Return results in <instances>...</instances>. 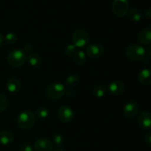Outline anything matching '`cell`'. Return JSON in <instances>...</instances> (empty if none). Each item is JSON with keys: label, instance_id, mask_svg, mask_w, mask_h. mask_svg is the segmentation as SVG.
<instances>
[{"label": "cell", "instance_id": "obj_1", "mask_svg": "<svg viewBox=\"0 0 151 151\" xmlns=\"http://www.w3.org/2000/svg\"><path fill=\"white\" fill-rule=\"evenodd\" d=\"M35 122V114L30 110H25L17 118V124L23 130L30 129Z\"/></svg>", "mask_w": 151, "mask_h": 151}, {"label": "cell", "instance_id": "obj_2", "mask_svg": "<svg viewBox=\"0 0 151 151\" xmlns=\"http://www.w3.org/2000/svg\"><path fill=\"white\" fill-rule=\"evenodd\" d=\"M7 62L10 65L14 68H19L24 65L27 60L25 52L22 50H14L8 53L7 57Z\"/></svg>", "mask_w": 151, "mask_h": 151}, {"label": "cell", "instance_id": "obj_3", "mask_svg": "<svg viewBox=\"0 0 151 151\" xmlns=\"http://www.w3.org/2000/svg\"><path fill=\"white\" fill-rule=\"evenodd\" d=\"M126 56L129 59L133 61L142 60L146 54V50L139 44H131L126 49Z\"/></svg>", "mask_w": 151, "mask_h": 151}, {"label": "cell", "instance_id": "obj_4", "mask_svg": "<svg viewBox=\"0 0 151 151\" xmlns=\"http://www.w3.org/2000/svg\"><path fill=\"white\" fill-rule=\"evenodd\" d=\"M90 40L89 34L86 30L82 29L77 30L72 35V41L78 47H85L88 44Z\"/></svg>", "mask_w": 151, "mask_h": 151}, {"label": "cell", "instance_id": "obj_5", "mask_svg": "<svg viewBox=\"0 0 151 151\" xmlns=\"http://www.w3.org/2000/svg\"><path fill=\"white\" fill-rule=\"evenodd\" d=\"M66 93L65 87L60 83H55L48 87L47 90V95L49 99L56 100L61 98Z\"/></svg>", "mask_w": 151, "mask_h": 151}, {"label": "cell", "instance_id": "obj_6", "mask_svg": "<svg viewBox=\"0 0 151 151\" xmlns=\"http://www.w3.org/2000/svg\"><path fill=\"white\" fill-rule=\"evenodd\" d=\"M129 4L128 0H114L112 4V10L116 16L122 17L128 11Z\"/></svg>", "mask_w": 151, "mask_h": 151}, {"label": "cell", "instance_id": "obj_7", "mask_svg": "<svg viewBox=\"0 0 151 151\" xmlns=\"http://www.w3.org/2000/svg\"><path fill=\"white\" fill-rule=\"evenodd\" d=\"M58 118L63 123H69L74 118V112L69 107L66 105L60 107L58 111Z\"/></svg>", "mask_w": 151, "mask_h": 151}, {"label": "cell", "instance_id": "obj_8", "mask_svg": "<svg viewBox=\"0 0 151 151\" xmlns=\"http://www.w3.org/2000/svg\"><path fill=\"white\" fill-rule=\"evenodd\" d=\"M104 49L99 44H91L86 48V53L91 59H98L103 54Z\"/></svg>", "mask_w": 151, "mask_h": 151}, {"label": "cell", "instance_id": "obj_9", "mask_svg": "<svg viewBox=\"0 0 151 151\" xmlns=\"http://www.w3.org/2000/svg\"><path fill=\"white\" fill-rule=\"evenodd\" d=\"M35 150L36 151H52L53 144L46 138H40L35 142Z\"/></svg>", "mask_w": 151, "mask_h": 151}, {"label": "cell", "instance_id": "obj_10", "mask_svg": "<svg viewBox=\"0 0 151 151\" xmlns=\"http://www.w3.org/2000/svg\"><path fill=\"white\" fill-rule=\"evenodd\" d=\"M139 106L136 102H130L125 105L123 112L127 118H132L138 114Z\"/></svg>", "mask_w": 151, "mask_h": 151}, {"label": "cell", "instance_id": "obj_11", "mask_svg": "<svg viewBox=\"0 0 151 151\" xmlns=\"http://www.w3.org/2000/svg\"><path fill=\"white\" fill-rule=\"evenodd\" d=\"M139 125L143 130L151 129V113L148 111H143L141 113L138 118Z\"/></svg>", "mask_w": 151, "mask_h": 151}, {"label": "cell", "instance_id": "obj_12", "mask_svg": "<svg viewBox=\"0 0 151 151\" xmlns=\"http://www.w3.org/2000/svg\"><path fill=\"white\" fill-rule=\"evenodd\" d=\"M138 40L142 44L144 45H148L151 44V25H149L140 31L138 36Z\"/></svg>", "mask_w": 151, "mask_h": 151}, {"label": "cell", "instance_id": "obj_13", "mask_svg": "<svg viewBox=\"0 0 151 151\" xmlns=\"http://www.w3.org/2000/svg\"><path fill=\"white\" fill-rule=\"evenodd\" d=\"M125 84L121 81H114L109 84V91L112 95H120L124 91Z\"/></svg>", "mask_w": 151, "mask_h": 151}, {"label": "cell", "instance_id": "obj_14", "mask_svg": "<svg viewBox=\"0 0 151 151\" xmlns=\"http://www.w3.org/2000/svg\"><path fill=\"white\" fill-rule=\"evenodd\" d=\"M139 81L143 85L151 84V69H143L140 71L138 76Z\"/></svg>", "mask_w": 151, "mask_h": 151}, {"label": "cell", "instance_id": "obj_15", "mask_svg": "<svg viewBox=\"0 0 151 151\" xmlns=\"http://www.w3.org/2000/svg\"><path fill=\"white\" fill-rule=\"evenodd\" d=\"M22 84L17 78H10L7 82V89L10 93H17L21 90Z\"/></svg>", "mask_w": 151, "mask_h": 151}, {"label": "cell", "instance_id": "obj_16", "mask_svg": "<svg viewBox=\"0 0 151 151\" xmlns=\"http://www.w3.org/2000/svg\"><path fill=\"white\" fill-rule=\"evenodd\" d=\"M14 139V136L9 131L0 132V144L3 145L9 144Z\"/></svg>", "mask_w": 151, "mask_h": 151}, {"label": "cell", "instance_id": "obj_17", "mask_svg": "<svg viewBox=\"0 0 151 151\" xmlns=\"http://www.w3.org/2000/svg\"><path fill=\"white\" fill-rule=\"evenodd\" d=\"M127 13H128V18L133 22H139L142 18V13L137 8H132L131 10H128Z\"/></svg>", "mask_w": 151, "mask_h": 151}, {"label": "cell", "instance_id": "obj_18", "mask_svg": "<svg viewBox=\"0 0 151 151\" xmlns=\"http://www.w3.org/2000/svg\"><path fill=\"white\" fill-rule=\"evenodd\" d=\"M28 62H29V63L32 66L38 67L39 65H41L42 60H41V56L38 53H32L28 56Z\"/></svg>", "mask_w": 151, "mask_h": 151}, {"label": "cell", "instance_id": "obj_19", "mask_svg": "<svg viewBox=\"0 0 151 151\" xmlns=\"http://www.w3.org/2000/svg\"><path fill=\"white\" fill-rule=\"evenodd\" d=\"M74 62L78 65H81L86 61V53L82 50H77L73 55Z\"/></svg>", "mask_w": 151, "mask_h": 151}, {"label": "cell", "instance_id": "obj_20", "mask_svg": "<svg viewBox=\"0 0 151 151\" xmlns=\"http://www.w3.org/2000/svg\"><path fill=\"white\" fill-rule=\"evenodd\" d=\"M78 83H79V78L76 75H71L66 78V84L67 87H70V88L76 87Z\"/></svg>", "mask_w": 151, "mask_h": 151}, {"label": "cell", "instance_id": "obj_21", "mask_svg": "<svg viewBox=\"0 0 151 151\" xmlns=\"http://www.w3.org/2000/svg\"><path fill=\"white\" fill-rule=\"evenodd\" d=\"M94 96L97 98H103L106 93V88L103 85H99L94 87L93 91Z\"/></svg>", "mask_w": 151, "mask_h": 151}, {"label": "cell", "instance_id": "obj_22", "mask_svg": "<svg viewBox=\"0 0 151 151\" xmlns=\"http://www.w3.org/2000/svg\"><path fill=\"white\" fill-rule=\"evenodd\" d=\"M36 115L40 118H46L49 115V110L45 107H41L36 110Z\"/></svg>", "mask_w": 151, "mask_h": 151}, {"label": "cell", "instance_id": "obj_23", "mask_svg": "<svg viewBox=\"0 0 151 151\" xmlns=\"http://www.w3.org/2000/svg\"><path fill=\"white\" fill-rule=\"evenodd\" d=\"M53 144L56 147H61L63 144V138L60 134L55 135L53 137Z\"/></svg>", "mask_w": 151, "mask_h": 151}, {"label": "cell", "instance_id": "obj_24", "mask_svg": "<svg viewBox=\"0 0 151 151\" xmlns=\"http://www.w3.org/2000/svg\"><path fill=\"white\" fill-rule=\"evenodd\" d=\"M4 41L9 44H13L17 41V36L13 33H9L4 36Z\"/></svg>", "mask_w": 151, "mask_h": 151}, {"label": "cell", "instance_id": "obj_25", "mask_svg": "<svg viewBox=\"0 0 151 151\" xmlns=\"http://www.w3.org/2000/svg\"><path fill=\"white\" fill-rule=\"evenodd\" d=\"M7 107V99L4 95L0 93V112H2Z\"/></svg>", "mask_w": 151, "mask_h": 151}, {"label": "cell", "instance_id": "obj_26", "mask_svg": "<svg viewBox=\"0 0 151 151\" xmlns=\"http://www.w3.org/2000/svg\"><path fill=\"white\" fill-rule=\"evenodd\" d=\"M76 47H77L75 44H69V45L66 46V49H65V53L67 55H72L73 56L75 52L77 51Z\"/></svg>", "mask_w": 151, "mask_h": 151}, {"label": "cell", "instance_id": "obj_27", "mask_svg": "<svg viewBox=\"0 0 151 151\" xmlns=\"http://www.w3.org/2000/svg\"><path fill=\"white\" fill-rule=\"evenodd\" d=\"M21 150L22 151H32L33 150V147L31 146L29 144H24L22 146L21 148Z\"/></svg>", "mask_w": 151, "mask_h": 151}, {"label": "cell", "instance_id": "obj_28", "mask_svg": "<svg viewBox=\"0 0 151 151\" xmlns=\"http://www.w3.org/2000/svg\"><path fill=\"white\" fill-rule=\"evenodd\" d=\"M145 141L147 144L151 145V132H149L145 136Z\"/></svg>", "mask_w": 151, "mask_h": 151}, {"label": "cell", "instance_id": "obj_29", "mask_svg": "<svg viewBox=\"0 0 151 151\" xmlns=\"http://www.w3.org/2000/svg\"><path fill=\"white\" fill-rule=\"evenodd\" d=\"M145 16L147 18H149V19H151V7L150 8L147 9L145 12Z\"/></svg>", "mask_w": 151, "mask_h": 151}, {"label": "cell", "instance_id": "obj_30", "mask_svg": "<svg viewBox=\"0 0 151 151\" xmlns=\"http://www.w3.org/2000/svg\"><path fill=\"white\" fill-rule=\"evenodd\" d=\"M31 50V47L29 44H26L24 47V52H29Z\"/></svg>", "mask_w": 151, "mask_h": 151}, {"label": "cell", "instance_id": "obj_31", "mask_svg": "<svg viewBox=\"0 0 151 151\" xmlns=\"http://www.w3.org/2000/svg\"><path fill=\"white\" fill-rule=\"evenodd\" d=\"M4 41V37L1 33H0V47L2 45L3 42Z\"/></svg>", "mask_w": 151, "mask_h": 151}, {"label": "cell", "instance_id": "obj_32", "mask_svg": "<svg viewBox=\"0 0 151 151\" xmlns=\"http://www.w3.org/2000/svg\"><path fill=\"white\" fill-rule=\"evenodd\" d=\"M146 53H147V54L151 58V45H150L148 47H147V52H146Z\"/></svg>", "mask_w": 151, "mask_h": 151}, {"label": "cell", "instance_id": "obj_33", "mask_svg": "<svg viewBox=\"0 0 151 151\" xmlns=\"http://www.w3.org/2000/svg\"><path fill=\"white\" fill-rule=\"evenodd\" d=\"M54 151H64V150H61V149H57Z\"/></svg>", "mask_w": 151, "mask_h": 151}]
</instances>
